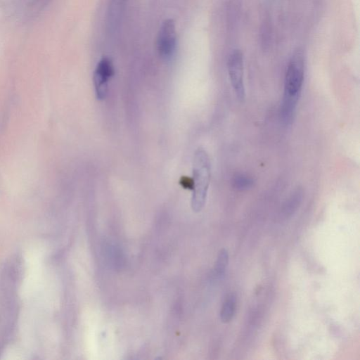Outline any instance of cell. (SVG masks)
I'll return each mask as SVG.
<instances>
[{
	"mask_svg": "<svg viewBox=\"0 0 360 360\" xmlns=\"http://www.w3.org/2000/svg\"><path fill=\"white\" fill-rule=\"evenodd\" d=\"M304 78V56L300 49L292 55L286 68L281 117L285 125L293 119Z\"/></svg>",
	"mask_w": 360,
	"mask_h": 360,
	"instance_id": "6da1fadb",
	"label": "cell"
},
{
	"mask_svg": "<svg viewBox=\"0 0 360 360\" xmlns=\"http://www.w3.org/2000/svg\"><path fill=\"white\" fill-rule=\"evenodd\" d=\"M193 195L191 207L200 211L206 202L210 181V162L207 152L199 148L194 154L193 162Z\"/></svg>",
	"mask_w": 360,
	"mask_h": 360,
	"instance_id": "7a4b0ae2",
	"label": "cell"
},
{
	"mask_svg": "<svg viewBox=\"0 0 360 360\" xmlns=\"http://www.w3.org/2000/svg\"><path fill=\"white\" fill-rule=\"evenodd\" d=\"M227 69L229 79L238 100L245 98L244 62L243 53L240 50L233 51L229 56Z\"/></svg>",
	"mask_w": 360,
	"mask_h": 360,
	"instance_id": "3957f363",
	"label": "cell"
},
{
	"mask_svg": "<svg viewBox=\"0 0 360 360\" xmlns=\"http://www.w3.org/2000/svg\"><path fill=\"white\" fill-rule=\"evenodd\" d=\"M176 44V32L174 21L167 19L162 23L158 35L157 48L160 56L169 58L174 53Z\"/></svg>",
	"mask_w": 360,
	"mask_h": 360,
	"instance_id": "277c9868",
	"label": "cell"
},
{
	"mask_svg": "<svg viewBox=\"0 0 360 360\" xmlns=\"http://www.w3.org/2000/svg\"><path fill=\"white\" fill-rule=\"evenodd\" d=\"M114 75V68L109 58L105 57L98 63L94 72V84L98 99H104L108 93L109 79Z\"/></svg>",
	"mask_w": 360,
	"mask_h": 360,
	"instance_id": "5b68a950",
	"label": "cell"
},
{
	"mask_svg": "<svg viewBox=\"0 0 360 360\" xmlns=\"http://www.w3.org/2000/svg\"><path fill=\"white\" fill-rule=\"evenodd\" d=\"M236 300L235 295L230 294L224 300L220 313L221 320L224 323L230 322L236 311Z\"/></svg>",
	"mask_w": 360,
	"mask_h": 360,
	"instance_id": "8992f818",
	"label": "cell"
},
{
	"mask_svg": "<svg viewBox=\"0 0 360 360\" xmlns=\"http://www.w3.org/2000/svg\"><path fill=\"white\" fill-rule=\"evenodd\" d=\"M302 196V193L300 190H297L292 193V195L286 201L283 207V212L285 215H290L293 213L297 206L300 204Z\"/></svg>",
	"mask_w": 360,
	"mask_h": 360,
	"instance_id": "52a82bcc",
	"label": "cell"
},
{
	"mask_svg": "<svg viewBox=\"0 0 360 360\" xmlns=\"http://www.w3.org/2000/svg\"><path fill=\"white\" fill-rule=\"evenodd\" d=\"M229 264V254L226 250L222 249L219 252L215 266V275L217 277L224 276Z\"/></svg>",
	"mask_w": 360,
	"mask_h": 360,
	"instance_id": "ba28073f",
	"label": "cell"
},
{
	"mask_svg": "<svg viewBox=\"0 0 360 360\" xmlns=\"http://www.w3.org/2000/svg\"><path fill=\"white\" fill-rule=\"evenodd\" d=\"M253 184L252 179L247 174H236L233 179V186L237 190H246L252 187Z\"/></svg>",
	"mask_w": 360,
	"mask_h": 360,
	"instance_id": "9c48e42d",
	"label": "cell"
},
{
	"mask_svg": "<svg viewBox=\"0 0 360 360\" xmlns=\"http://www.w3.org/2000/svg\"><path fill=\"white\" fill-rule=\"evenodd\" d=\"M180 183L184 188H189L191 190L193 189V183L191 178L187 176L181 177Z\"/></svg>",
	"mask_w": 360,
	"mask_h": 360,
	"instance_id": "30bf717a",
	"label": "cell"
},
{
	"mask_svg": "<svg viewBox=\"0 0 360 360\" xmlns=\"http://www.w3.org/2000/svg\"><path fill=\"white\" fill-rule=\"evenodd\" d=\"M113 1L117 4H122L126 1V0H113Z\"/></svg>",
	"mask_w": 360,
	"mask_h": 360,
	"instance_id": "8fae6325",
	"label": "cell"
}]
</instances>
